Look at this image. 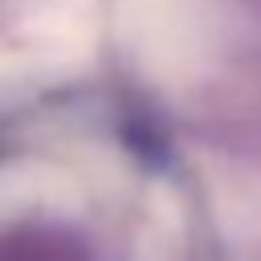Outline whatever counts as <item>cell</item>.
Wrapping results in <instances>:
<instances>
[{
	"instance_id": "1",
	"label": "cell",
	"mask_w": 261,
	"mask_h": 261,
	"mask_svg": "<svg viewBox=\"0 0 261 261\" xmlns=\"http://www.w3.org/2000/svg\"><path fill=\"white\" fill-rule=\"evenodd\" d=\"M114 24L130 61L163 86L196 82L212 61L208 0H118Z\"/></svg>"
},
{
	"instance_id": "2",
	"label": "cell",
	"mask_w": 261,
	"mask_h": 261,
	"mask_svg": "<svg viewBox=\"0 0 261 261\" xmlns=\"http://www.w3.org/2000/svg\"><path fill=\"white\" fill-rule=\"evenodd\" d=\"M24 33L45 69H69L94 45V0H41Z\"/></svg>"
},
{
	"instance_id": "3",
	"label": "cell",
	"mask_w": 261,
	"mask_h": 261,
	"mask_svg": "<svg viewBox=\"0 0 261 261\" xmlns=\"http://www.w3.org/2000/svg\"><path fill=\"white\" fill-rule=\"evenodd\" d=\"M20 77H24V61H20L16 53L0 49V98H4L12 86H20Z\"/></svg>"
}]
</instances>
